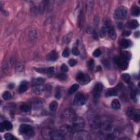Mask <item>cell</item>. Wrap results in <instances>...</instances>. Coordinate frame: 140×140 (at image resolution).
<instances>
[{"instance_id":"cell-1","label":"cell","mask_w":140,"mask_h":140,"mask_svg":"<svg viewBox=\"0 0 140 140\" xmlns=\"http://www.w3.org/2000/svg\"><path fill=\"white\" fill-rule=\"evenodd\" d=\"M88 120L90 126L93 129H97L101 126V122L98 116L94 112L90 111L88 113Z\"/></svg>"},{"instance_id":"cell-2","label":"cell","mask_w":140,"mask_h":140,"mask_svg":"<svg viewBox=\"0 0 140 140\" xmlns=\"http://www.w3.org/2000/svg\"><path fill=\"white\" fill-rule=\"evenodd\" d=\"M19 132L25 139H30L34 135V131L32 127L30 125L25 124H21L20 126Z\"/></svg>"},{"instance_id":"cell-3","label":"cell","mask_w":140,"mask_h":140,"mask_svg":"<svg viewBox=\"0 0 140 140\" xmlns=\"http://www.w3.org/2000/svg\"><path fill=\"white\" fill-rule=\"evenodd\" d=\"M128 16V9L125 7L121 6L116 9L114 13V17L117 20H124Z\"/></svg>"},{"instance_id":"cell-4","label":"cell","mask_w":140,"mask_h":140,"mask_svg":"<svg viewBox=\"0 0 140 140\" xmlns=\"http://www.w3.org/2000/svg\"><path fill=\"white\" fill-rule=\"evenodd\" d=\"M72 123V128L74 132L83 130L85 126L84 120L81 117H77Z\"/></svg>"},{"instance_id":"cell-5","label":"cell","mask_w":140,"mask_h":140,"mask_svg":"<svg viewBox=\"0 0 140 140\" xmlns=\"http://www.w3.org/2000/svg\"><path fill=\"white\" fill-rule=\"evenodd\" d=\"M63 117L65 120L69 121H73L77 117L75 112L71 108L65 109L63 112Z\"/></svg>"},{"instance_id":"cell-6","label":"cell","mask_w":140,"mask_h":140,"mask_svg":"<svg viewBox=\"0 0 140 140\" xmlns=\"http://www.w3.org/2000/svg\"><path fill=\"white\" fill-rule=\"evenodd\" d=\"M73 136L75 139L81 140H89L91 139L90 135L85 130H79L74 132Z\"/></svg>"},{"instance_id":"cell-7","label":"cell","mask_w":140,"mask_h":140,"mask_svg":"<svg viewBox=\"0 0 140 140\" xmlns=\"http://www.w3.org/2000/svg\"><path fill=\"white\" fill-rule=\"evenodd\" d=\"M60 131L63 134L64 138L65 136L67 137H71V136H73V134L74 133L72 127H71L67 125H64L61 126L60 127Z\"/></svg>"},{"instance_id":"cell-8","label":"cell","mask_w":140,"mask_h":140,"mask_svg":"<svg viewBox=\"0 0 140 140\" xmlns=\"http://www.w3.org/2000/svg\"><path fill=\"white\" fill-rule=\"evenodd\" d=\"M76 81L79 84L85 85L88 84L90 81V77L87 74H84L82 72H79L76 76Z\"/></svg>"},{"instance_id":"cell-9","label":"cell","mask_w":140,"mask_h":140,"mask_svg":"<svg viewBox=\"0 0 140 140\" xmlns=\"http://www.w3.org/2000/svg\"><path fill=\"white\" fill-rule=\"evenodd\" d=\"M74 103L76 106H83L87 102V99L82 93L78 92L74 97Z\"/></svg>"},{"instance_id":"cell-10","label":"cell","mask_w":140,"mask_h":140,"mask_svg":"<svg viewBox=\"0 0 140 140\" xmlns=\"http://www.w3.org/2000/svg\"><path fill=\"white\" fill-rule=\"evenodd\" d=\"M114 61L118 65L120 68L122 70H126L128 67V61L123 58L121 56L116 57L114 59Z\"/></svg>"},{"instance_id":"cell-11","label":"cell","mask_w":140,"mask_h":140,"mask_svg":"<svg viewBox=\"0 0 140 140\" xmlns=\"http://www.w3.org/2000/svg\"><path fill=\"white\" fill-rule=\"evenodd\" d=\"M103 90V85L101 83H97L95 85L94 87L92 93H93L94 96L95 98L99 97L102 91Z\"/></svg>"},{"instance_id":"cell-12","label":"cell","mask_w":140,"mask_h":140,"mask_svg":"<svg viewBox=\"0 0 140 140\" xmlns=\"http://www.w3.org/2000/svg\"><path fill=\"white\" fill-rule=\"evenodd\" d=\"M53 129L49 127H44L41 131L42 137L45 139H51V135L53 132Z\"/></svg>"},{"instance_id":"cell-13","label":"cell","mask_w":140,"mask_h":140,"mask_svg":"<svg viewBox=\"0 0 140 140\" xmlns=\"http://www.w3.org/2000/svg\"><path fill=\"white\" fill-rule=\"evenodd\" d=\"M31 107L34 110H37L41 108L43 106V102L39 99H35L31 101Z\"/></svg>"},{"instance_id":"cell-14","label":"cell","mask_w":140,"mask_h":140,"mask_svg":"<svg viewBox=\"0 0 140 140\" xmlns=\"http://www.w3.org/2000/svg\"><path fill=\"white\" fill-rule=\"evenodd\" d=\"M64 139L65 138L63 135V134L61 133L60 131L53 130L52 135H51V140H64Z\"/></svg>"},{"instance_id":"cell-15","label":"cell","mask_w":140,"mask_h":140,"mask_svg":"<svg viewBox=\"0 0 140 140\" xmlns=\"http://www.w3.org/2000/svg\"><path fill=\"white\" fill-rule=\"evenodd\" d=\"M58 56H59V55H58L57 52H55V51H53V52H50V53L47 55V60L50 61H55L58 59Z\"/></svg>"},{"instance_id":"cell-16","label":"cell","mask_w":140,"mask_h":140,"mask_svg":"<svg viewBox=\"0 0 140 140\" xmlns=\"http://www.w3.org/2000/svg\"><path fill=\"white\" fill-rule=\"evenodd\" d=\"M32 91H33L34 94L39 95V94H42L44 91V87L42 86L41 85H36V86L34 87L33 89H32Z\"/></svg>"},{"instance_id":"cell-17","label":"cell","mask_w":140,"mask_h":140,"mask_svg":"<svg viewBox=\"0 0 140 140\" xmlns=\"http://www.w3.org/2000/svg\"><path fill=\"white\" fill-rule=\"evenodd\" d=\"M28 83L26 81H23L21 83L20 85L19 88V92L20 93H23L28 90Z\"/></svg>"},{"instance_id":"cell-18","label":"cell","mask_w":140,"mask_h":140,"mask_svg":"<svg viewBox=\"0 0 140 140\" xmlns=\"http://www.w3.org/2000/svg\"><path fill=\"white\" fill-rule=\"evenodd\" d=\"M131 45V42L128 39H122L120 41V45L123 49H126L129 48Z\"/></svg>"},{"instance_id":"cell-19","label":"cell","mask_w":140,"mask_h":140,"mask_svg":"<svg viewBox=\"0 0 140 140\" xmlns=\"http://www.w3.org/2000/svg\"><path fill=\"white\" fill-rule=\"evenodd\" d=\"M117 95V91L115 88H110L108 89L106 91L105 93V96L106 97H111V96H114Z\"/></svg>"},{"instance_id":"cell-20","label":"cell","mask_w":140,"mask_h":140,"mask_svg":"<svg viewBox=\"0 0 140 140\" xmlns=\"http://www.w3.org/2000/svg\"><path fill=\"white\" fill-rule=\"evenodd\" d=\"M44 82V79L42 77L36 78L32 79V84L34 86H36V85H40L42 84Z\"/></svg>"},{"instance_id":"cell-21","label":"cell","mask_w":140,"mask_h":140,"mask_svg":"<svg viewBox=\"0 0 140 140\" xmlns=\"http://www.w3.org/2000/svg\"><path fill=\"white\" fill-rule=\"evenodd\" d=\"M128 25L130 29H134L139 27V23L136 20H131L129 21Z\"/></svg>"},{"instance_id":"cell-22","label":"cell","mask_w":140,"mask_h":140,"mask_svg":"<svg viewBox=\"0 0 140 140\" xmlns=\"http://www.w3.org/2000/svg\"><path fill=\"white\" fill-rule=\"evenodd\" d=\"M111 106L113 109L115 110H118L121 108V103L117 99H114L112 101Z\"/></svg>"},{"instance_id":"cell-23","label":"cell","mask_w":140,"mask_h":140,"mask_svg":"<svg viewBox=\"0 0 140 140\" xmlns=\"http://www.w3.org/2000/svg\"><path fill=\"white\" fill-rule=\"evenodd\" d=\"M72 35H73V34H72V32H68V33L66 34V35H65L64 37L63 38V43H65V44H67V43H70V41H71Z\"/></svg>"},{"instance_id":"cell-24","label":"cell","mask_w":140,"mask_h":140,"mask_svg":"<svg viewBox=\"0 0 140 140\" xmlns=\"http://www.w3.org/2000/svg\"><path fill=\"white\" fill-rule=\"evenodd\" d=\"M108 35L111 39L113 40L116 39L117 37V34L114 29L113 27H111L108 30Z\"/></svg>"},{"instance_id":"cell-25","label":"cell","mask_w":140,"mask_h":140,"mask_svg":"<svg viewBox=\"0 0 140 140\" xmlns=\"http://www.w3.org/2000/svg\"><path fill=\"white\" fill-rule=\"evenodd\" d=\"M131 11V14L135 17H138V16L140 15V9L137 6H132Z\"/></svg>"},{"instance_id":"cell-26","label":"cell","mask_w":140,"mask_h":140,"mask_svg":"<svg viewBox=\"0 0 140 140\" xmlns=\"http://www.w3.org/2000/svg\"><path fill=\"white\" fill-rule=\"evenodd\" d=\"M20 110L23 112H28L30 110V106L26 103H23L20 106Z\"/></svg>"},{"instance_id":"cell-27","label":"cell","mask_w":140,"mask_h":140,"mask_svg":"<svg viewBox=\"0 0 140 140\" xmlns=\"http://www.w3.org/2000/svg\"><path fill=\"white\" fill-rule=\"evenodd\" d=\"M3 126H4L5 128L7 130H10L12 129L13 125L12 123L10 121H5L2 123Z\"/></svg>"},{"instance_id":"cell-28","label":"cell","mask_w":140,"mask_h":140,"mask_svg":"<svg viewBox=\"0 0 140 140\" xmlns=\"http://www.w3.org/2000/svg\"><path fill=\"white\" fill-rule=\"evenodd\" d=\"M79 88V85L78 84H74L73 85H72L70 89H69L68 91V94H73L76 91H77Z\"/></svg>"},{"instance_id":"cell-29","label":"cell","mask_w":140,"mask_h":140,"mask_svg":"<svg viewBox=\"0 0 140 140\" xmlns=\"http://www.w3.org/2000/svg\"><path fill=\"white\" fill-rule=\"evenodd\" d=\"M121 56L124 59L126 60L127 61L130 60L131 58V54L130 53L127 52H122L121 53Z\"/></svg>"},{"instance_id":"cell-30","label":"cell","mask_w":140,"mask_h":140,"mask_svg":"<svg viewBox=\"0 0 140 140\" xmlns=\"http://www.w3.org/2000/svg\"><path fill=\"white\" fill-rule=\"evenodd\" d=\"M107 31V29L106 28V27L104 26L101 27V28L100 29V37L103 38L106 36Z\"/></svg>"},{"instance_id":"cell-31","label":"cell","mask_w":140,"mask_h":140,"mask_svg":"<svg viewBox=\"0 0 140 140\" xmlns=\"http://www.w3.org/2000/svg\"><path fill=\"white\" fill-rule=\"evenodd\" d=\"M56 77L58 79L60 80V81H66V79H67V76L65 73H58L57 75H56Z\"/></svg>"},{"instance_id":"cell-32","label":"cell","mask_w":140,"mask_h":140,"mask_svg":"<svg viewBox=\"0 0 140 140\" xmlns=\"http://www.w3.org/2000/svg\"><path fill=\"white\" fill-rule=\"evenodd\" d=\"M58 106V103L57 102L53 101L49 105V108L52 111L54 112L57 110Z\"/></svg>"},{"instance_id":"cell-33","label":"cell","mask_w":140,"mask_h":140,"mask_svg":"<svg viewBox=\"0 0 140 140\" xmlns=\"http://www.w3.org/2000/svg\"><path fill=\"white\" fill-rule=\"evenodd\" d=\"M47 74L49 77H52L55 74V68L54 67H50L47 68Z\"/></svg>"},{"instance_id":"cell-34","label":"cell","mask_w":140,"mask_h":140,"mask_svg":"<svg viewBox=\"0 0 140 140\" xmlns=\"http://www.w3.org/2000/svg\"><path fill=\"white\" fill-rule=\"evenodd\" d=\"M135 113V111L133 108H132V107H129V108H128V110H127L126 113L127 115H128L129 117L132 118Z\"/></svg>"},{"instance_id":"cell-35","label":"cell","mask_w":140,"mask_h":140,"mask_svg":"<svg viewBox=\"0 0 140 140\" xmlns=\"http://www.w3.org/2000/svg\"><path fill=\"white\" fill-rule=\"evenodd\" d=\"M11 96L12 95L10 92H8V91L5 92L2 94L3 99L5 100H10L11 98Z\"/></svg>"},{"instance_id":"cell-36","label":"cell","mask_w":140,"mask_h":140,"mask_svg":"<svg viewBox=\"0 0 140 140\" xmlns=\"http://www.w3.org/2000/svg\"><path fill=\"white\" fill-rule=\"evenodd\" d=\"M121 78H122L123 79L124 81L125 82L128 83L129 81H130V76L129 75L128 73H123L121 75Z\"/></svg>"},{"instance_id":"cell-37","label":"cell","mask_w":140,"mask_h":140,"mask_svg":"<svg viewBox=\"0 0 140 140\" xmlns=\"http://www.w3.org/2000/svg\"><path fill=\"white\" fill-rule=\"evenodd\" d=\"M93 1H87V4H86V7H87V10L88 11H89L92 10V6H93Z\"/></svg>"},{"instance_id":"cell-38","label":"cell","mask_w":140,"mask_h":140,"mask_svg":"<svg viewBox=\"0 0 140 140\" xmlns=\"http://www.w3.org/2000/svg\"><path fill=\"white\" fill-rule=\"evenodd\" d=\"M35 71L40 73H47V68H34Z\"/></svg>"},{"instance_id":"cell-39","label":"cell","mask_w":140,"mask_h":140,"mask_svg":"<svg viewBox=\"0 0 140 140\" xmlns=\"http://www.w3.org/2000/svg\"><path fill=\"white\" fill-rule=\"evenodd\" d=\"M83 15L82 14V12H80L78 16V26L81 27L82 24L83 22Z\"/></svg>"},{"instance_id":"cell-40","label":"cell","mask_w":140,"mask_h":140,"mask_svg":"<svg viewBox=\"0 0 140 140\" xmlns=\"http://www.w3.org/2000/svg\"><path fill=\"white\" fill-rule=\"evenodd\" d=\"M24 69V65L21 63H18L17 66H16V70L18 72L23 71Z\"/></svg>"},{"instance_id":"cell-41","label":"cell","mask_w":140,"mask_h":140,"mask_svg":"<svg viewBox=\"0 0 140 140\" xmlns=\"http://www.w3.org/2000/svg\"><path fill=\"white\" fill-rule=\"evenodd\" d=\"M5 139L6 140H12L14 139V137L11 134L7 133L5 135Z\"/></svg>"},{"instance_id":"cell-42","label":"cell","mask_w":140,"mask_h":140,"mask_svg":"<svg viewBox=\"0 0 140 140\" xmlns=\"http://www.w3.org/2000/svg\"><path fill=\"white\" fill-rule=\"evenodd\" d=\"M101 51L99 49H97L93 53V56L95 58H98L99 56L101 55Z\"/></svg>"},{"instance_id":"cell-43","label":"cell","mask_w":140,"mask_h":140,"mask_svg":"<svg viewBox=\"0 0 140 140\" xmlns=\"http://www.w3.org/2000/svg\"><path fill=\"white\" fill-rule=\"evenodd\" d=\"M136 91L134 89V88H132L130 92V97L132 99H135L136 98Z\"/></svg>"},{"instance_id":"cell-44","label":"cell","mask_w":140,"mask_h":140,"mask_svg":"<svg viewBox=\"0 0 140 140\" xmlns=\"http://www.w3.org/2000/svg\"><path fill=\"white\" fill-rule=\"evenodd\" d=\"M94 66H95V62H94V60L92 59H91L89 60V61L88 62V67L91 70L94 68Z\"/></svg>"},{"instance_id":"cell-45","label":"cell","mask_w":140,"mask_h":140,"mask_svg":"<svg viewBox=\"0 0 140 140\" xmlns=\"http://www.w3.org/2000/svg\"><path fill=\"white\" fill-rule=\"evenodd\" d=\"M61 70L63 72V73H66V72H68V67L66 64L63 63V64L61 66Z\"/></svg>"},{"instance_id":"cell-46","label":"cell","mask_w":140,"mask_h":140,"mask_svg":"<svg viewBox=\"0 0 140 140\" xmlns=\"http://www.w3.org/2000/svg\"><path fill=\"white\" fill-rule=\"evenodd\" d=\"M132 119H134V121H136V122H139L140 120V114L139 113H135L133 116V117H132Z\"/></svg>"},{"instance_id":"cell-47","label":"cell","mask_w":140,"mask_h":140,"mask_svg":"<svg viewBox=\"0 0 140 140\" xmlns=\"http://www.w3.org/2000/svg\"><path fill=\"white\" fill-rule=\"evenodd\" d=\"M70 55V50L68 49H65L63 53V56L64 58H68Z\"/></svg>"},{"instance_id":"cell-48","label":"cell","mask_w":140,"mask_h":140,"mask_svg":"<svg viewBox=\"0 0 140 140\" xmlns=\"http://www.w3.org/2000/svg\"><path fill=\"white\" fill-rule=\"evenodd\" d=\"M72 54H73L74 55H76V56L78 55L79 54V50L77 49V48H76V47H73V48H72Z\"/></svg>"},{"instance_id":"cell-49","label":"cell","mask_w":140,"mask_h":140,"mask_svg":"<svg viewBox=\"0 0 140 140\" xmlns=\"http://www.w3.org/2000/svg\"><path fill=\"white\" fill-rule=\"evenodd\" d=\"M68 63L70 66L73 67L77 64V61L74 59H71L68 61Z\"/></svg>"},{"instance_id":"cell-50","label":"cell","mask_w":140,"mask_h":140,"mask_svg":"<svg viewBox=\"0 0 140 140\" xmlns=\"http://www.w3.org/2000/svg\"><path fill=\"white\" fill-rule=\"evenodd\" d=\"M131 33L132 32H131V31L125 30L123 32L122 35L124 36H129L131 34Z\"/></svg>"},{"instance_id":"cell-51","label":"cell","mask_w":140,"mask_h":140,"mask_svg":"<svg viewBox=\"0 0 140 140\" xmlns=\"http://www.w3.org/2000/svg\"><path fill=\"white\" fill-rule=\"evenodd\" d=\"M61 95L60 92H58L55 94V98L57 99H60L61 98Z\"/></svg>"},{"instance_id":"cell-52","label":"cell","mask_w":140,"mask_h":140,"mask_svg":"<svg viewBox=\"0 0 140 140\" xmlns=\"http://www.w3.org/2000/svg\"><path fill=\"white\" fill-rule=\"evenodd\" d=\"M5 128L4 126H3V123H1V124H0V131H1V132H3L5 131Z\"/></svg>"},{"instance_id":"cell-53","label":"cell","mask_w":140,"mask_h":140,"mask_svg":"<svg viewBox=\"0 0 140 140\" xmlns=\"http://www.w3.org/2000/svg\"><path fill=\"white\" fill-rule=\"evenodd\" d=\"M102 63H103V65H104L105 66L108 67V66H109V63H108V62L107 61H106V60L103 61L102 62Z\"/></svg>"},{"instance_id":"cell-54","label":"cell","mask_w":140,"mask_h":140,"mask_svg":"<svg viewBox=\"0 0 140 140\" xmlns=\"http://www.w3.org/2000/svg\"><path fill=\"white\" fill-rule=\"evenodd\" d=\"M14 86H15V85H14V84H13V83H11V84H9L8 85V88L10 89H12L14 88Z\"/></svg>"},{"instance_id":"cell-55","label":"cell","mask_w":140,"mask_h":140,"mask_svg":"<svg viewBox=\"0 0 140 140\" xmlns=\"http://www.w3.org/2000/svg\"><path fill=\"white\" fill-rule=\"evenodd\" d=\"M93 34H94V37L95 39H97V32H96L95 31H94L93 32Z\"/></svg>"},{"instance_id":"cell-56","label":"cell","mask_w":140,"mask_h":140,"mask_svg":"<svg viewBox=\"0 0 140 140\" xmlns=\"http://www.w3.org/2000/svg\"><path fill=\"white\" fill-rule=\"evenodd\" d=\"M118 28L119 29H121L123 28V24L121 23H119L118 24Z\"/></svg>"},{"instance_id":"cell-57","label":"cell","mask_w":140,"mask_h":140,"mask_svg":"<svg viewBox=\"0 0 140 140\" xmlns=\"http://www.w3.org/2000/svg\"><path fill=\"white\" fill-rule=\"evenodd\" d=\"M140 35V32L139 31H137L135 33V37H139Z\"/></svg>"}]
</instances>
